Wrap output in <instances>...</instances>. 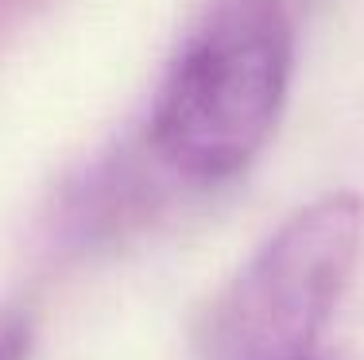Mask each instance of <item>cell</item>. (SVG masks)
Returning a JSON list of instances; mask_svg holds the SVG:
<instances>
[{"label": "cell", "mask_w": 364, "mask_h": 360, "mask_svg": "<svg viewBox=\"0 0 364 360\" xmlns=\"http://www.w3.org/2000/svg\"><path fill=\"white\" fill-rule=\"evenodd\" d=\"M294 31L279 0H221L171 58L151 143L182 178L218 182L259 156L287 101Z\"/></svg>", "instance_id": "6da1fadb"}, {"label": "cell", "mask_w": 364, "mask_h": 360, "mask_svg": "<svg viewBox=\"0 0 364 360\" xmlns=\"http://www.w3.org/2000/svg\"><path fill=\"white\" fill-rule=\"evenodd\" d=\"M364 240V202L326 194L302 205L252 256L218 318L225 360H302L333 314Z\"/></svg>", "instance_id": "7a4b0ae2"}, {"label": "cell", "mask_w": 364, "mask_h": 360, "mask_svg": "<svg viewBox=\"0 0 364 360\" xmlns=\"http://www.w3.org/2000/svg\"><path fill=\"white\" fill-rule=\"evenodd\" d=\"M302 360H310V356H302Z\"/></svg>", "instance_id": "3957f363"}]
</instances>
